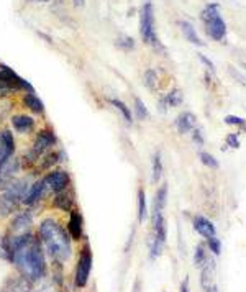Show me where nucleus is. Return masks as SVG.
I'll use <instances>...</instances> for the list:
<instances>
[{
  "label": "nucleus",
  "mask_w": 246,
  "mask_h": 292,
  "mask_svg": "<svg viewBox=\"0 0 246 292\" xmlns=\"http://www.w3.org/2000/svg\"><path fill=\"white\" fill-rule=\"evenodd\" d=\"M0 292H33V289H32V284L23 279L21 276H18V278L7 279Z\"/></svg>",
  "instance_id": "f3484780"
},
{
  "label": "nucleus",
  "mask_w": 246,
  "mask_h": 292,
  "mask_svg": "<svg viewBox=\"0 0 246 292\" xmlns=\"http://www.w3.org/2000/svg\"><path fill=\"white\" fill-rule=\"evenodd\" d=\"M195 125H197V118H195V115L190 112H184L176 118V127H178L179 133H182V135L192 132V130L195 128Z\"/></svg>",
  "instance_id": "aec40b11"
},
{
  "label": "nucleus",
  "mask_w": 246,
  "mask_h": 292,
  "mask_svg": "<svg viewBox=\"0 0 246 292\" xmlns=\"http://www.w3.org/2000/svg\"><path fill=\"white\" fill-rule=\"evenodd\" d=\"M202 270V279H201V284H202V287H210V282L213 279V270H215V266L212 261H207V263L201 267Z\"/></svg>",
  "instance_id": "a878e982"
},
{
  "label": "nucleus",
  "mask_w": 246,
  "mask_h": 292,
  "mask_svg": "<svg viewBox=\"0 0 246 292\" xmlns=\"http://www.w3.org/2000/svg\"><path fill=\"white\" fill-rule=\"evenodd\" d=\"M163 176V159H161V153L156 151L153 156V182L158 184Z\"/></svg>",
  "instance_id": "bb28decb"
},
{
  "label": "nucleus",
  "mask_w": 246,
  "mask_h": 292,
  "mask_svg": "<svg viewBox=\"0 0 246 292\" xmlns=\"http://www.w3.org/2000/svg\"><path fill=\"white\" fill-rule=\"evenodd\" d=\"M225 124H227V125L243 127V125H244V118H241V117H236V115H227V117H225Z\"/></svg>",
  "instance_id": "f704fd0d"
},
{
  "label": "nucleus",
  "mask_w": 246,
  "mask_h": 292,
  "mask_svg": "<svg viewBox=\"0 0 246 292\" xmlns=\"http://www.w3.org/2000/svg\"><path fill=\"white\" fill-rule=\"evenodd\" d=\"M148 218V204H146V192L144 189L138 190V222L144 224V220Z\"/></svg>",
  "instance_id": "5701e85b"
},
{
  "label": "nucleus",
  "mask_w": 246,
  "mask_h": 292,
  "mask_svg": "<svg viewBox=\"0 0 246 292\" xmlns=\"http://www.w3.org/2000/svg\"><path fill=\"white\" fill-rule=\"evenodd\" d=\"M38 238L44 250L55 263L66 264L72 256V240L67 230L59 224L56 218L48 217L40 222L38 225Z\"/></svg>",
  "instance_id": "f03ea898"
},
{
  "label": "nucleus",
  "mask_w": 246,
  "mask_h": 292,
  "mask_svg": "<svg viewBox=\"0 0 246 292\" xmlns=\"http://www.w3.org/2000/svg\"><path fill=\"white\" fill-rule=\"evenodd\" d=\"M20 102L27 110H30L32 113H36V115L44 113V102L36 95V92H32V94H21Z\"/></svg>",
  "instance_id": "dca6fc26"
},
{
  "label": "nucleus",
  "mask_w": 246,
  "mask_h": 292,
  "mask_svg": "<svg viewBox=\"0 0 246 292\" xmlns=\"http://www.w3.org/2000/svg\"><path fill=\"white\" fill-rule=\"evenodd\" d=\"M199 59H201L202 61V63L207 66V67H209L210 69V71H213V63H212V61L209 59V58H205L204 55H199Z\"/></svg>",
  "instance_id": "4c0bfd02"
},
{
  "label": "nucleus",
  "mask_w": 246,
  "mask_h": 292,
  "mask_svg": "<svg viewBox=\"0 0 246 292\" xmlns=\"http://www.w3.org/2000/svg\"><path fill=\"white\" fill-rule=\"evenodd\" d=\"M109 102H110V105H113L115 110H118L121 113V117L125 118L127 124H132V121H133L132 109H130V107L125 102H121L120 99H109Z\"/></svg>",
  "instance_id": "4be33fe9"
},
{
  "label": "nucleus",
  "mask_w": 246,
  "mask_h": 292,
  "mask_svg": "<svg viewBox=\"0 0 246 292\" xmlns=\"http://www.w3.org/2000/svg\"><path fill=\"white\" fill-rule=\"evenodd\" d=\"M181 292H189V279L186 278L181 284Z\"/></svg>",
  "instance_id": "58836bf2"
},
{
  "label": "nucleus",
  "mask_w": 246,
  "mask_h": 292,
  "mask_svg": "<svg viewBox=\"0 0 246 292\" xmlns=\"http://www.w3.org/2000/svg\"><path fill=\"white\" fill-rule=\"evenodd\" d=\"M32 182L33 181H30L27 176H18L9 187L0 192V217H10L18 212Z\"/></svg>",
  "instance_id": "7ed1b4c3"
},
{
  "label": "nucleus",
  "mask_w": 246,
  "mask_h": 292,
  "mask_svg": "<svg viewBox=\"0 0 246 292\" xmlns=\"http://www.w3.org/2000/svg\"><path fill=\"white\" fill-rule=\"evenodd\" d=\"M143 82L150 90H156L158 89V72L155 71V69H148V71L144 72Z\"/></svg>",
  "instance_id": "c756f323"
},
{
  "label": "nucleus",
  "mask_w": 246,
  "mask_h": 292,
  "mask_svg": "<svg viewBox=\"0 0 246 292\" xmlns=\"http://www.w3.org/2000/svg\"><path fill=\"white\" fill-rule=\"evenodd\" d=\"M207 251L204 248V245H199V247L195 248V253H194V264L195 267H202L205 263H207Z\"/></svg>",
  "instance_id": "2f4dec72"
},
{
  "label": "nucleus",
  "mask_w": 246,
  "mask_h": 292,
  "mask_svg": "<svg viewBox=\"0 0 246 292\" xmlns=\"http://www.w3.org/2000/svg\"><path fill=\"white\" fill-rule=\"evenodd\" d=\"M72 4L76 9H82V7L86 5V0H72Z\"/></svg>",
  "instance_id": "ea45409f"
},
{
  "label": "nucleus",
  "mask_w": 246,
  "mask_h": 292,
  "mask_svg": "<svg viewBox=\"0 0 246 292\" xmlns=\"http://www.w3.org/2000/svg\"><path fill=\"white\" fill-rule=\"evenodd\" d=\"M163 101H164L166 107H179L184 102V95L179 89H173L171 92H167V94L163 97Z\"/></svg>",
  "instance_id": "b1692460"
},
{
  "label": "nucleus",
  "mask_w": 246,
  "mask_h": 292,
  "mask_svg": "<svg viewBox=\"0 0 246 292\" xmlns=\"http://www.w3.org/2000/svg\"><path fill=\"white\" fill-rule=\"evenodd\" d=\"M194 228H195L197 233H201L204 238H207V240L212 238V236H215V233H217L215 225L209 218H205L204 215H195V217H194Z\"/></svg>",
  "instance_id": "6ab92c4d"
},
{
  "label": "nucleus",
  "mask_w": 246,
  "mask_h": 292,
  "mask_svg": "<svg viewBox=\"0 0 246 292\" xmlns=\"http://www.w3.org/2000/svg\"><path fill=\"white\" fill-rule=\"evenodd\" d=\"M66 230L69 236H71L72 241H79L84 238V217L79 209H74L69 212V218H67V225Z\"/></svg>",
  "instance_id": "f8f14e48"
},
{
  "label": "nucleus",
  "mask_w": 246,
  "mask_h": 292,
  "mask_svg": "<svg viewBox=\"0 0 246 292\" xmlns=\"http://www.w3.org/2000/svg\"><path fill=\"white\" fill-rule=\"evenodd\" d=\"M207 292H218V290L215 286H210V287H207Z\"/></svg>",
  "instance_id": "79ce46f5"
},
{
  "label": "nucleus",
  "mask_w": 246,
  "mask_h": 292,
  "mask_svg": "<svg viewBox=\"0 0 246 292\" xmlns=\"http://www.w3.org/2000/svg\"><path fill=\"white\" fill-rule=\"evenodd\" d=\"M115 46L120 48L121 51H133L135 50V40L132 36L120 35L117 40H115Z\"/></svg>",
  "instance_id": "c85d7f7f"
},
{
  "label": "nucleus",
  "mask_w": 246,
  "mask_h": 292,
  "mask_svg": "<svg viewBox=\"0 0 246 292\" xmlns=\"http://www.w3.org/2000/svg\"><path fill=\"white\" fill-rule=\"evenodd\" d=\"M135 115L138 120H143V121L150 118V112L140 97H135Z\"/></svg>",
  "instance_id": "7c9ffc66"
},
{
  "label": "nucleus",
  "mask_w": 246,
  "mask_h": 292,
  "mask_svg": "<svg viewBox=\"0 0 246 292\" xmlns=\"http://www.w3.org/2000/svg\"><path fill=\"white\" fill-rule=\"evenodd\" d=\"M10 261L18 274L30 284L41 282L46 276V253L36 233L30 232L21 236H9Z\"/></svg>",
  "instance_id": "f257e3e1"
},
{
  "label": "nucleus",
  "mask_w": 246,
  "mask_h": 292,
  "mask_svg": "<svg viewBox=\"0 0 246 292\" xmlns=\"http://www.w3.org/2000/svg\"><path fill=\"white\" fill-rule=\"evenodd\" d=\"M227 144L230 146V148H233V150L240 148V140H238V133H230V135L227 136Z\"/></svg>",
  "instance_id": "c9c22d12"
},
{
  "label": "nucleus",
  "mask_w": 246,
  "mask_h": 292,
  "mask_svg": "<svg viewBox=\"0 0 246 292\" xmlns=\"http://www.w3.org/2000/svg\"><path fill=\"white\" fill-rule=\"evenodd\" d=\"M243 67H244V69H246V64H243Z\"/></svg>",
  "instance_id": "37998d69"
},
{
  "label": "nucleus",
  "mask_w": 246,
  "mask_h": 292,
  "mask_svg": "<svg viewBox=\"0 0 246 292\" xmlns=\"http://www.w3.org/2000/svg\"><path fill=\"white\" fill-rule=\"evenodd\" d=\"M205 28H207V33L210 35V38H213V40L217 41H222L225 40L227 36V25L224 18H222V15H218L217 18H213L210 21L205 23Z\"/></svg>",
  "instance_id": "2eb2a0df"
},
{
  "label": "nucleus",
  "mask_w": 246,
  "mask_h": 292,
  "mask_svg": "<svg viewBox=\"0 0 246 292\" xmlns=\"http://www.w3.org/2000/svg\"><path fill=\"white\" fill-rule=\"evenodd\" d=\"M179 25H181V30H182V35H184V38H186L187 41H190L192 44H197V46H204V44H205V43L201 40V38H199V35H197V32H195V28L192 27L190 21L182 20Z\"/></svg>",
  "instance_id": "412c9836"
},
{
  "label": "nucleus",
  "mask_w": 246,
  "mask_h": 292,
  "mask_svg": "<svg viewBox=\"0 0 246 292\" xmlns=\"http://www.w3.org/2000/svg\"><path fill=\"white\" fill-rule=\"evenodd\" d=\"M51 205H53V209H56V210L67 212V213L71 212L76 205V194H74L72 186L63 192H59V194H55V199H53Z\"/></svg>",
  "instance_id": "4468645a"
},
{
  "label": "nucleus",
  "mask_w": 246,
  "mask_h": 292,
  "mask_svg": "<svg viewBox=\"0 0 246 292\" xmlns=\"http://www.w3.org/2000/svg\"><path fill=\"white\" fill-rule=\"evenodd\" d=\"M28 4H50L51 0H27Z\"/></svg>",
  "instance_id": "a19ab883"
},
{
  "label": "nucleus",
  "mask_w": 246,
  "mask_h": 292,
  "mask_svg": "<svg viewBox=\"0 0 246 292\" xmlns=\"http://www.w3.org/2000/svg\"><path fill=\"white\" fill-rule=\"evenodd\" d=\"M15 151H17V140H15L12 130L0 128V164L15 156Z\"/></svg>",
  "instance_id": "9d476101"
},
{
  "label": "nucleus",
  "mask_w": 246,
  "mask_h": 292,
  "mask_svg": "<svg viewBox=\"0 0 246 292\" xmlns=\"http://www.w3.org/2000/svg\"><path fill=\"white\" fill-rule=\"evenodd\" d=\"M140 35L141 40L146 44H151L153 48H161L159 40L156 36V30H155V7H153L151 0H146L141 5L140 10Z\"/></svg>",
  "instance_id": "20e7f679"
},
{
  "label": "nucleus",
  "mask_w": 246,
  "mask_h": 292,
  "mask_svg": "<svg viewBox=\"0 0 246 292\" xmlns=\"http://www.w3.org/2000/svg\"><path fill=\"white\" fill-rule=\"evenodd\" d=\"M201 161H202V164L207 166V167H212V169H217L218 167V161L215 159L210 153H201Z\"/></svg>",
  "instance_id": "473e14b6"
},
{
  "label": "nucleus",
  "mask_w": 246,
  "mask_h": 292,
  "mask_svg": "<svg viewBox=\"0 0 246 292\" xmlns=\"http://www.w3.org/2000/svg\"><path fill=\"white\" fill-rule=\"evenodd\" d=\"M207 243H209V248H210V251L213 253V255L218 256L220 253H222V241L218 240V238L217 236H212V238L207 240Z\"/></svg>",
  "instance_id": "72a5a7b5"
},
{
  "label": "nucleus",
  "mask_w": 246,
  "mask_h": 292,
  "mask_svg": "<svg viewBox=\"0 0 246 292\" xmlns=\"http://www.w3.org/2000/svg\"><path fill=\"white\" fill-rule=\"evenodd\" d=\"M10 127L18 135H30L36 128V120L32 115L27 113H15L10 117Z\"/></svg>",
  "instance_id": "ddd939ff"
},
{
  "label": "nucleus",
  "mask_w": 246,
  "mask_h": 292,
  "mask_svg": "<svg viewBox=\"0 0 246 292\" xmlns=\"http://www.w3.org/2000/svg\"><path fill=\"white\" fill-rule=\"evenodd\" d=\"M167 202V184H163L158 190H156V196H155V201H153V215H151V220H155L158 217L163 215V210L166 207Z\"/></svg>",
  "instance_id": "a211bd4d"
},
{
  "label": "nucleus",
  "mask_w": 246,
  "mask_h": 292,
  "mask_svg": "<svg viewBox=\"0 0 246 292\" xmlns=\"http://www.w3.org/2000/svg\"><path fill=\"white\" fill-rule=\"evenodd\" d=\"M148 248H150V258L151 259H156L161 256V253H163V248H164V243L158 240V238L155 235L150 236L148 240Z\"/></svg>",
  "instance_id": "393cba45"
},
{
  "label": "nucleus",
  "mask_w": 246,
  "mask_h": 292,
  "mask_svg": "<svg viewBox=\"0 0 246 292\" xmlns=\"http://www.w3.org/2000/svg\"><path fill=\"white\" fill-rule=\"evenodd\" d=\"M48 196V190H46V186L43 182V178L41 179H36L30 184V187L27 190L25 197H23V205L27 207H35L36 204H40L43 199Z\"/></svg>",
  "instance_id": "9b49d317"
},
{
  "label": "nucleus",
  "mask_w": 246,
  "mask_h": 292,
  "mask_svg": "<svg viewBox=\"0 0 246 292\" xmlns=\"http://www.w3.org/2000/svg\"><path fill=\"white\" fill-rule=\"evenodd\" d=\"M43 182L46 186V190H48V194H59V192H63L66 189H69L72 186V178L71 174H69L66 169H59V167H55L48 171L44 176H43Z\"/></svg>",
  "instance_id": "423d86ee"
},
{
  "label": "nucleus",
  "mask_w": 246,
  "mask_h": 292,
  "mask_svg": "<svg viewBox=\"0 0 246 292\" xmlns=\"http://www.w3.org/2000/svg\"><path fill=\"white\" fill-rule=\"evenodd\" d=\"M92 264H94V256H92V247L86 240L79 251L78 263H76V271H74V286L76 287H86L90 273H92Z\"/></svg>",
  "instance_id": "39448f33"
},
{
  "label": "nucleus",
  "mask_w": 246,
  "mask_h": 292,
  "mask_svg": "<svg viewBox=\"0 0 246 292\" xmlns=\"http://www.w3.org/2000/svg\"><path fill=\"white\" fill-rule=\"evenodd\" d=\"M15 94H18L17 90L13 89V86L5 79V76L0 72V101H4L7 97H12Z\"/></svg>",
  "instance_id": "cd10ccee"
},
{
  "label": "nucleus",
  "mask_w": 246,
  "mask_h": 292,
  "mask_svg": "<svg viewBox=\"0 0 246 292\" xmlns=\"http://www.w3.org/2000/svg\"><path fill=\"white\" fill-rule=\"evenodd\" d=\"M21 171L20 158L12 156L7 159L4 164H0V192L5 190L10 184L18 178V173Z\"/></svg>",
  "instance_id": "1a4fd4ad"
},
{
  "label": "nucleus",
  "mask_w": 246,
  "mask_h": 292,
  "mask_svg": "<svg viewBox=\"0 0 246 292\" xmlns=\"http://www.w3.org/2000/svg\"><path fill=\"white\" fill-rule=\"evenodd\" d=\"M192 133H194V135H192V138H194V141H195L199 146H202V144H204V136H202V132H201V130H199V128H194V130H192Z\"/></svg>",
  "instance_id": "e433bc0d"
},
{
  "label": "nucleus",
  "mask_w": 246,
  "mask_h": 292,
  "mask_svg": "<svg viewBox=\"0 0 246 292\" xmlns=\"http://www.w3.org/2000/svg\"><path fill=\"white\" fill-rule=\"evenodd\" d=\"M33 228V212L30 209L18 210L13 215V218L9 225V236H21L25 233H30Z\"/></svg>",
  "instance_id": "6e6552de"
},
{
  "label": "nucleus",
  "mask_w": 246,
  "mask_h": 292,
  "mask_svg": "<svg viewBox=\"0 0 246 292\" xmlns=\"http://www.w3.org/2000/svg\"><path fill=\"white\" fill-rule=\"evenodd\" d=\"M58 136L55 133V130L46 127V128H40L35 133L33 143H32V150L38 158H41L43 155H46L48 151H53V148L58 144Z\"/></svg>",
  "instance_id": "0eeeda50"
}]
</instances>
